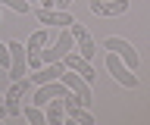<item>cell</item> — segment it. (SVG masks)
Returning <instances> with one entry per match:
<instances>
[{"mask_svg": "<svg viewBox=\"0 0 150 125\" xmlns=\"http://www.w3.org/2000/svg\"><path fill=\"white\" fill-rule=\"evenodd\" d=\"M69 31H72V38H75V50L81 53L84 59H94L97 56V44H94V38H91V31L84 28L81 22L75 19L72 25H69Z\"/></svg>", "mask_w": 150, "mask_h": 125, "instance_id": "4", "label": "cell"}, {"mask_svg": "<svg viewBox=\"0 0 150 125\" xmlns=\"http://www.w3.org/2000/svg\"><path fill=\"white\" fill-rule=\"evenodd\" d=\"M0 3H3V6H9V10H16V13H31V3H28V0H0Z\"/></svg>", "mask_w": 150, "mask_h": 125, "instance_id": "14", "label": "cell"}, {"mask_svg": "<svg viewBox=\"0 0 150 125\" xmlns=\"http://www.w3.org/2000/svg\"><path fill=\"white\" fill-rule=\"evenodd\" d=\"M59 81H63V85L69 88L75 97H78V103H81L84 109L91 106V100H94V94H91V81H84L75 69H63V72H59Z\"/></svg>", "mask_w": 150, "mask_h": 125, "instance_id": "1", "label": "cell"}, {"mask_svg": "<svg viewBox=\"0 0 150 125\" xmlns=\"http://www.w3.org/2000/svg\"><path fill=\"white\" fill-rule=\"evenodd\" d=\"M0 69H9V47L0 44Z\"/></svg>", "mask_w": 150, "mask_h": 125, "instance_id": "15", "label": "cell"}, {"mask_svg": "<svg viewBox=\"0 0 150 125\" xmlns=\"http://www.w3.org/2000/svg\"><path fill=\"white\" fill-rule=\"evenodd\" d=\"M28 78H22V81H13V88L6 91V97H3V103H6V116H22V97H25V91H28Z\"/></svg>", "mask_w": 150, "mask_h": 125, "instance_id": "7", "label": "cell"}, {"mask_svg": "<svg viewBox=\"0 0 150 125\" xmlns=\"http://www.w3.org/2000/svg\"><path fill=\"white\" fill-rule=\"evenodd\" d=\"M106 72H110L122 88H138V75H134V69H128L116 53H112V50H106Z\"/></svg>", "mask_w": 150, "mask_h": 125, "instance_id": "2", "label": "cell"}, {"mask_svg": "<svg viewBox=\"0 0 150 125\" xmlns=\"http://www.w3.org/2000/svg\"><path fill=\"white\" fill-rule=\"evenodd\" d=\"M22 116H25L31 125H47V119H44V113H41V106H35V103H28V106H22Z\"/></svg>", "mask_w": 150, "mask_h": 125, "instance_id": "13", "label": "cell"}, {"mask_svg": "<svg viewBox=\"0 0 150 125\" xmlns=\"http://www.w3.org/2000/svg\"><path fill=\"white\" fill-rule=\"evenodd\" d=\"M9 78L13 81H22L25 78V66H28V56H25V44L22 41H9Z\"/></svg>", "mask_w": 150, "mask_h": 125, "instance_id": "5", "label": "cell"}, {"mask_svg": "<svg viewBox=\"0 0 150 125\" xmlns=\"http://www.w3.org/2000/svg\"><path fill=\"white\" fill-rule=\"evenodd\" d=\"M47 113H44V119H47V125H59L66 119V109H63V97H53V100H47Z\"/></svg>", "mask_w": 150, "mask_h": 125, "instance_id": "12", "label": "cell"}, {"mask_svg": "<svg viewBox=\"0 0 150 125\" xmlns=\"http://www.w3.org/2000/svg\"><path fill=\"white\" fill-rule=\"evenodd\" d=\"M35 16H38V22L41 25H53V28H69L75 22V16L72 13H66V10H47V6H41V10H35Z\"/></svg>", "mask_w": 150, "mask_h": 125, "instance_id": "6", "label": "cell"}, {"mask_svg": "<svg viewBox=\"0 0 150 125\" xmlns=\"http://www.w3.org/2000/svg\"><path fill=\"white\" fill-rule=\"evenodd\" d=\"M63 69H66V66H63V59H59V63H44L41 69H35V75H28V81H31V85H44V81H56Z\"/></svg>", "mask_w": 150, "mask_h": 125, "instance_id": "11", "label": "cell"}, {"mask_svg": "<svg viewBox=\"0 0 150 125\" xmlns=\"http://www.w3.org/2000/svg\"><path fill=\"white\" fill-rule=\"evenodd\" d=\"M66 94H69V88H66L59 78H56V81H44V85H38V94H35L31 103H35V106H44L47 100H53V97H66Z\"/></svg>", "mask_w": 150, "mask_h": 125, "instance_id": "8", "label": "cell"}, {"mask_svg": "<svg viewBox=\"0 0 150 125\" xmlns=\"http://www.w3.org/2000/svg\"><path fill=\"white\" fill-rule=\"evenodd\" d=\"M128 0H91V13L94 16H122L128 13Z\"/></svg>", "mask_w": 150, "mask_h": 125, "instance_id": "10", "label": "cell"}, {"mask_svg": "<svg viewBox=\"0 0 150 125\" xmlns=\"http://www.w3.org/2000/svg\"><path fill=\"white\" fill-rule=\"evenodd\" d=\"M28 3H41V0H28Z\"/></svg>", "mask_w": 150, "mask_h": 125, "instance_id": "18", "label": "cell"}, {"mask_svg": "<svg viewBox=\"0 0 150 125\" xmlns=\"http://www.w3.org/2000/svg\"><path fill=\"white\" fill-rule=\"evenodd\" d=\"M103 50H112V53H116V56H119V59H122V63H125L128 69H138V63H141L138 50L131 47V44H128L125 38H116V35H110V38L103 41Z\"/></svg>", "mask_w": 150, "mask_h": 125, "instance_id": "3", "label": "cell"}, {"mask_svg": "<svg viewBox=\"0 0 150 125\" xmlns=\"http://www.w3.org/2000/svg\"><path fill=\"white\" fill-rule=\"evenodd\" d=\"M69 3H72V0H56V6H69Z\"/></svg>", "mask_w": 150, "mask_h": 125, "instance_id": "17", "label": "cell"}, {"mask_svg": "<svg viewBox=\"0 0 150 125\" xmlns=\"http://www.w3.org/2000/svg\"><path fill=\"white\" fill-rule=\"evenodd\" d=\"M63 66H66V69H75V72L84 78V81H94V66H91V59H84L81 53L69 50V53L63 56Z\"/></svg>", "mask_w": 150, "mask_h": 125, "instance_id": "9", "label": "cell"}, {"mask_svg": "<svg viewBox=\"0 0 150 125\" xmlns=\"http://www.w3.org/2000/svg\"><path fill=\"white\" fill-rule=\"evenodd\" d=\"M0 119H6V103H3V94H0Z\"/></svg>", "mask_w": 150, "mask_h": 125, "instance_id": "16", "label": "cell"}]
</instances>
